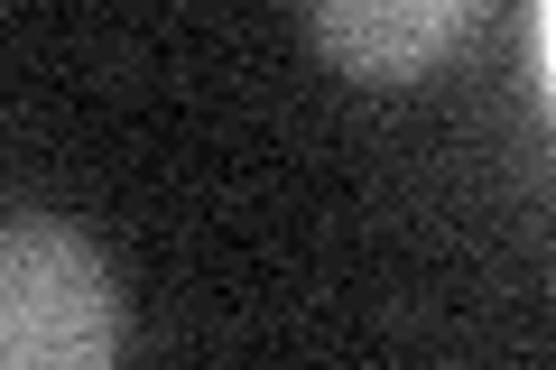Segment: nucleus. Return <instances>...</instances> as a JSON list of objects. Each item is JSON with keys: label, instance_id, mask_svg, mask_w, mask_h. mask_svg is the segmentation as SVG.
<instances>
[{"label": "nucleus", "instance_id": "1", "mask_svg": "<svg viewBox=\"0 0 556 370\" xmlns=\"http://www.w3.org/2000/svg\"><path fill=\"white\" fill-rule=\"evenodd\" d=\"M0 370H121V278L75 222H0Z\"/></svg>", "mask_w": 556, "mask_h": 370}, {"label": "nucleus", "instance_id": "2", "mask_svg": "<svg viewBox=\"0 0 556 370\" xmlns=\"http://www.w3.org/2000/svg\"><path fill=\"white\" fill-rule=\"evenodd\" d=\"M482 20H492L482 0H325L306 10V38L362 84H417L445 56H464Z\"/></svg>", "mask_w": 556, "mask_h": 370}]
</instances>
